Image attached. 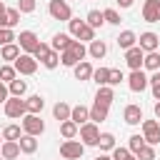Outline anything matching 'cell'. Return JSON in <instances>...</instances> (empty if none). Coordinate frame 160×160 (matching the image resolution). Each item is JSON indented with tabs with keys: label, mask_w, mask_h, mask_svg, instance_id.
<instances>
[{
	"label": "cell",
	"mask_w": 160,
	"mask_h": 160,
	"mask_svg": "<svg viewBox=\"0 0 160 160\" xmlns=\"http://www.w3.org/2000/svg\"><path fill=\"white\" fill-rule=\"evenodd\" d=\"M48 12H50V18H55V20H65V22L72 20V10H70V5H68L65 0H50V2H48Z\"/></svg>",
	"instance_id": "1"
},
{
	"label": "cell",
	"mask_w": 160,
	"mask_h": 160,
	"mask_svg": "<svg viewBox=\"0 0 160 160\" xmlns=\"http://www.w3.org/2000/svg\"><path fill=\"white\" fill-rule=\"evenodd\" d=\"M5 115H8V118H18V120H22V118L28 115V105H25V100L10 95L8 102H5Z\"/></svg>",
	"instance_id": "2"
},
{
	"label": "cell",
	"mask_w": 160,
	"mask_h": 160,
	"mask_svg": "<svg viewBox=\"0 0 160 160\" xmlns=\"http://www.w3.org/2000/svg\"><path fill=\"white\" fill-rule=\"evenodd\" d=\"M82 152H85V145H82L80 140H65V142L60 145V155H62L65 160H80Z\"/></svg>",
	"instance_id": "3"
},
{
	"label": "cell",
	"mask_w": 160,
	"mask_h": 160,
	"mask_svg": "<svg viewBox=\"0 0 160 160\" xmlns=\"http://www.w3.org/2000/svg\"><path fill=\"white\" fill-rule=\"evenodd\" d=\"M22 132H25V135H35V138L42 135V132H45V122L40 120V115H30V112H28V115L22 118Z\"/></svg>",
	"instance_id": "4"
},
{
	"label": "cell",
	"mask_w": 160,
	"mask_h": 160,
	"mask_svg": "<svg viewBox=\"0 0 160 160\" xmlns=\"http://www.w3.org/2000/svg\"><path fill=\"white\" fill-rule=\"evenodd\" d=\"M78 135H80V142H82L85 148H88V145H98V140H100V130H98L95 122H85V125H80Z\"/></svg>",
	"instance_id": "5"
},
{
	"label": "cell",
	"mask_w": 160,
	"mask_h": 160,
	"mask_svg": "<svg viewBox=\"0 0 160 160\" xmlns=\"http://www.w3.org/2000/svg\"><path fill=\"white\" fill-rule=\"evenodd\" d=\"M18 45H20V50H22V52H28V55H32V52L38 50V45H40V40H38V35H35L32 30H22V32L18 35Z\"/></svg>",
	"instance_id": "6"
},
{
	"label": "cell",
	"mask_w": 160,
	"mask_h": 160,
	"mask_svg": "<svg viewBox=\"0 0 160 160\" xmlns=\"http://www.w3.org/2000/svg\"><path fill=\"white\" fill-rule=\"evenodd\" d=\"M142 138L148 145H158L160 142V122L158 120H142Z\"/></svg>",
	"instance_id": "7"
},
{
	"label": "cell",
	"mask_w": 160,
	"mask_h": 160,
	"mask_svg": "<svg viewBox=\"0 0 160 160\" xmlns=\"http://www.w3.org/2000/svg\"><path fill=\"white\" fill-rule=\"evenodd\" d=\"M12 65H15V70H18L20 75H32V72L38 70V60H35L32 55H28V52H20V58H18Z\"/></svg>",
	"instance_id": "8"
},
{
	"label": "cell",
	"mask_w": 160,
	"mask_h": 160,
	"mask_svg": "<svg viewBox=\"0 0 160 160\" xmlns=\"http://www.w3.org/2000/svg\"><path fill=\"white\" fill-rule=\"evenodd\" d=\"M148 85H150V78H148L142 70H130V75H128V88H130L132 92H142Z\"/></svg>",
	"instance_id": "9"
},
{
	"label": "cell",
	"mask_w": 160,
	"mask_h": 160,
	"mask_svg": "<svg viewBox=\"0 0 160 160\" xmlns=\"http://www.w3.org/2000/svg\"><path fill=\"white\" fill-rule=\"evenodd\" d=\"M158 45H160V35H158V32H152V30L140 32V38H138V48H142V52H155Z\"/></svg>",
	"instance_id": "10"
},
{
	"label": "cell",
	"mask_w": 160,
	"mask_h": 160,
	"mask_svg": "<svg viewBox=\"0 0 160 160\" xmlns=\"http://www.w3.org/2000/svg\"><path fill=\"white\" fill-rule=\"evenodd\" d=\"M142 60H145V52H142V48H130V50H125V62H128V68L130 70H142Z\"/></svg>",
	"instance_id": "11"
},
{
	"label": "cell",
	"mask_w": 160,
	"mask_h": 160,
	"mask_svg": "<svg viewBox=\"0 0 160 160\" xmlns=\"http://www.w3.org/2000/svg\"><path fill=\"white\" fill-rule=\"evenodd\" d=\"M142 20L145 22H160V0H145V5H142Z\"/></svg>",
	"instance_id": "12"
},
{
	"label": "cell",
	"mask_w": 160,
	"mask_h": 160,
	"mask_svg": "<svg viewBox=\"0 0 160 160\" xmlns=\"http://www.w3.org/2000/svg\"><path fill=\"white\" fill-rule=\"evenodd\" d=\"M122 120L128 122V125H142V108L140 105H128L125 108V112H122Z\"/></svg>",
	"instance_id": "13"
},
{
	"label": "cell",
	"mask_w": 160,
	"mask_h": 160,
	"mask_svg": "<svg viewBox=\"0 0 160 160\" xmlns=\"http://www.w3.org/2000/svg\"><path fill=\"white\" fill-rule=\"evenodd\" d=\"M115 40H118V48H120V50H130V48L138 45V35H135L132 30H122Z\"/></svg>",
	"instance_id": "14"
},
{
	"label": "cell",
	"mask_w": 160,
	"mask_h": 160,
	"mask_svg": "<svg viewBox=\"0 0 160 160\" xmlns=\"http://www.w3.org/2000/svg\"><path fill=\"white\" fill-rule=\"evenodd\" d=\"M88 55H90V58H95V60H102V58L108 55V42L95 38V40L88 45Z\"/></svg>",
	"instance_id": "15"
},
{
	"label": "cell",
	"mask_w": 160,
	"mask_h": 160,
	"mask_svg": "<svg viewBox=\"0 0 160 160\" xmlns=\"http://www.w3.org/2000/svg\"><path fill=\"white\" fill-rule=\"evenodd\" d=\"M112 100H115V92H112V88H110V85L98 88V92H95V102H98V105L110 108V105H112Z\"/></svg>",
	"instance_id": "16"
},
{
	"label": "cell",
	"mask_w": 160,
	"mask_h": 160,
	"mask_svg": "<svg viewBox=\"0 0 160 160\" xmlns=\"http://www.w3.org/2000/svg\"><path fill=\"white\" fill-rule=\"evenodd\" d=\"M70 120H72L78 128L85 125V122H90V108H85V105H75L72 112H70Z\"/></svg>",
	"instance_id": "17"
},
{
	"label": "cell",
	"mask_w": 160,
	"mask_h": 160,
	"mask_svg": "<svg viewBox=\"0 0 160 160\" xmlns=\"http://www.w3.org/2000/svg\"><path fill=\"white\" fill-rule=\"evenodd\" d=\"M20 152H22V150H20V142H15V140H5V142L0 145V155H2L5 160H15Z\"/></svg>",
	"instance_id": "18"
},
{
	"label": "cell",
	"mask_w": 160,
	"mask_h": 160,
	"mask_svg": "<svg viewBox=\"0 0 160 160\" xmlns=\"http://www.w3.org/2000/svg\"><path fill=\"white\" fill-rule=\"evenodd\" d=\"M70 42H72V35H68V32H55L52 35V50L55 52H65L70 48Z\"/></svg>",
	"instance_id": "19"
},
{
	"label": "cell",
	"mask_w": 160,
	"mask_h": 160,
	"mask_svg": "<svg viewBox=\"0 0 160 160\" xmlns=\"http://www.w3.org/2000/svg\"><path fill=\"white\" fill-rule=\"evenodd\" d=\"M72 75H75V80H92V65L88 60H82L72 68Z\"/></svg>",
	"instance_id": "20"
},
{
	"label": "cell",
	"mask_w": 160,
	"mask_h": 160,
	"mask_svg": "<svg viewBox=\"0 0 160 160\" xmlns=\"http://www.w3.org/2000/svg\"><path fill=\"white\" fill-rule=\"evenodd\" d=\"M70 112H72V108L68 105V102H55L52 105V118L58 120V122H65V120H70Z\"/></svg>",
	"instance_id": "21"
},
{
	"label": "cell",
	"mask_w": 160,
	"mask_h": 160,
	"mask_svg": "<svg viewBox=\"0 0 160 160\" xmlns=\"http://www.w3.org/2000/svg\"><path fill=\"white\" fill-rule=\"evenodd\" d=\"M25 105H28V112L30 115H40L42 108H45V100H42V95H30L25 100Z\"/></svg>",
	"instance_id": "22"
},
{
	"label": "cell",
	"mask_w": 160,
	"mask_h": 160,
	"mask_svg": "<svg viewBox=\"0 0 160 160\" xmlns=\"http://www.w3.org/2000/svg\"><path fill=\"white\" fill-rule=\"evenodd\" d=\"M0 58H2V60H12V62H15V60L20 58V45H18V42L2 45V48H0Z\"/></svg>",
	"instance_id": "23"
},
{
	"label": "cell",
	"mask_w": 160,
	"mask_h": 160,
	"mask_svg": "<svg viewBox=\"0 0 160 160\" xmlns=\"http://www.w3.org/2000/svg\"><path fill=\"white\" fill-rule=\"evenodd\" d=\"M68 52H70L78 62H82V60H85V55H88V48H85L80 40H72V42H70V48H68Z\"/></svg>",
	"instance_id": "24"
},
{
	"label": "cell",
	"mask_w": 160,
	"mask_h": 160,
	"mask_svg": "<svg viewBox=\"0 0 160 160\" xmlns=\"http://www.w3.org/2000/svg\"><path fill=\"white\" fill-rule=\"evenodd\" d=\"M108 110H110V108H105V105H98V102H95V105L90 108V122H95V125H98V122L108 120Z\"/></svg>",
	"instance_id": "25"
},
{
	"label": "cell",
	"mask_w": 160,
	"mask_h": 160,
	"mask_svg": "<svg viewBox=\"0 0 160 160\" xmlns=\"http://www.w3.org/2000/svg\"><path fill=\"white\" fill-rule=\"evenodd\" d=\"M18 142H20V150H22L25 155H32V152L38 150V140H35V135H22Z\"/></svg>",
	"instance_id": "26"
},
{
	"label": "cell",
	"mask_w": 160,
	"mask_h": 160,
	"mask_svg": "<svg viewBox=\"0 0 160 160\" xmlns=\"http://www.w3.org/2000/svg\"><path fill=\"white\" fill-rule=\"evenodd\" d=\"M8 90H10V95H12V98H22V95L28 92V82H25V80H20V78H15V80L8 85Z\"/></svg>",
	"instance_id": "27"
},
{
	"label": "cell",
	"mask_w": 160,
	"mask_h": 160,
	"mask_svg": "<svg viewBox=\"0 0 160 160\" xmlns=\"http://www.w3.org/2000/svg\"><path fill=\"white\" fill-rule=\"evenodd\" d=\"M22 135H25V132H22V130H20V125H15V122H10V125H5V128H2V138H5V140H15V142H18Z\"/></svg>",
	"instance_id": "28"
},
{
	"label": "cell",
	"mask_w": 160,
	"mask_h": 160,
	"mask_svg": "<svg viewBox=\"0 0 160 160\" xmlns=\"http://www.w3.org/2000/svg\"><path fill=\"white\" fill-rule=\"evenodd\" d=\"M98 148H100L102 152H108V150H115V148H118V145H115V135H112V132H100Z\"/></svg>",
	"instance_id": "29"
},
{
	"label": "cell",
	"mask_w": 160,
	"mask_h": 160,
	"mask_svg": "<svg viewBox=\"0 0 160 160\" xmlns=\"http://www.w3.org/2000/svg\"><path fill=\"white\" fill-rule=\"evenodd\" d=\"M142 68L145 70H160V52L155 50V52H145V60H142Z\"/></svg>",
	"instance_id": "30"
},
{
	"label": "cell",
	"mask_w": 160,
	"mask_h": 160,
	"mask_svg": "<svg viewBox=\"0 0 160 160\" xmlns=\"http://www.w3.org/2000/svg\"><path fill=\"white\" fill-rule=\"evenodd\" d=\"M78 130H80V128H78L72 120H65V122H60V135H62L65 140H72V138L78 135Z\"/></svg>",
	"instance_id": "31"
},
{
	"label": "cell",
	"mask_w": 160,
	"mask_h": 160,
	"mask_svg": "<svg viewBox=\"0 0 160 160\" xmlns=\"http://www.w3.org/2000/svg\"><path fill=\"white\" fill-rule=\"evenodd\" d=\"M15 78H18V70H15V65H0V82L10 85Z\"/></svg>",
	"instance_id": "32"
},
{
	"label": "cell",
	"mask_w": 160,
	"mask_h": 160,
	"mask_svg": "<svg viewBox=\"0 0 160 160\" xmlns=\"http://www.w3.org/2000/svg\"><path fill=\"white\" fill-rule=\"evenodd\" d=\"M85 22H88L92 30H98V28H102L105 18H102V12H100V10H90V12H88V18H85Z\"/></svg>",
	"instance_id": "33"
},
{
	"label": "cell",
	"mask_w": 160,
	"mask_h": 160,
	"mask_svg": "<svg viewBox=\"0 0 160 160\" xmlns=\"http://www.w3.org/2000/svg\"><path fill=\"white\" fill-rule=\"evenodd\" d=\"M92 80L98 82V88L108 85V80H110V68H98V70H92Z\"/></svg>",
	"instance_id": "34"
},
{
	"label": "cell",
	"mask_w": 160,
	"mask_h": 160,
	"mask_svg": "<svg viewBox=\"0 0 160 160\" xmlns=\"http://www.w3.org/2000/svg\"><path fill=\"white\" fill-rule=\"evenodd\" d=\"M148 142H145V138L142 135H130V142H128V150L132 152V155H138L142 148H145Z\"/></svg>",
	"instance_id": "35"
},
{
	"label": "cell",
	"mask_w": 160,
	"mask_h": 160,
	"mask_svg": "<svg viewBox=\"0 0 160 160\" xmlns=\"http://www.w3.org/2000/svg\"><path fill=\"white\" fill-rule=\"evenodd\" d=\"M18 40V35L10 30V28H0V48L2 45H10V42H15Z\"/></svg>",
	"instance_id": "36"
},
{
	"label": "cell",
	"mask_w": 160,
	"mask_h": 160,
	"mask_svg": "<svg viewBox=\"0 0 160 160\" xmlns=\"http://www.w3.org/2000/svg\"><path fill=\"white\" fill-rule=\"evenodd\" d=\"M110 158H112V160H138V158H135V155H132L128 148H115Z\"/></svg>",
	"instance_id": "37"
},
{
	"label": "cell",
	"mask_w": 160,
	"mask_h": 160,
	"mask_svg": "<svg viewBox=\"0 0 160 160\" xmlns=\"http://www.w3.org/2000/svg\"><path fill=\"white\" fill-rule=\"evenodd\" d=\"M102 18H105V22H110V25H120V12H118L115 8L102 10Z\"/></svg>",
	"instance_id": "38"
},
{
	"label": "cell",
	"mask_w": 160,
	"mask_h": 160,
	"mask_svg": "<svg viewBox=\"0 0 160 160\" xmlns=\"http://www.w3.org/2000/svg\"><path fill=\"white\" fill-rule=\"evenodd\" d=\"M42 65L48 68V70H55L58 65H60V52H55V50H50V55L42 60Z\"/></svg>",
	"instance_id": "39"
},
{
	"label": "cell",
	"mask_w": 160,
	"mask_h": 160,
	"mask_svg": "<svg viewBox=\"0 0 160 160\" xmlns=\"http://www.w3.org/2000/svg\"><path fill=\"white\" fill-rule=\"evenodd\" d=\"M150 88H152V98L160 100V70H155L150 75Z\"/></svg>",
	"instance_id": "40"
},
{
	"label": "cell",
	"mask_w": 160,
	"mask_h": 160,
	"mask_svg": "<svg viewBox=\"0 0 160 160\" xmlns=\"http://www.w3.org/2000/svg\"><path fill=\"white\" fill-rule=\"evenodd\" d=\"M50 50H52V48H50V45H48V42H40V45H38V50H35V52H32V58H35V60H40V62H42V60H45V58H48V55H50Z\"/></svg>",
	"instance_id": "41"
},
{
	"label": "cell",
	"mask_w": 160,
	"mask_h": 160,
	"mask_svg": "<svg viewBox=\"0 0 160 160\" xmlns=\"http://www.w3.org/2000/svg\"><path fill=\"white\" fill-rule=\"evenodd\" d=\"M5 15H8V25H10V30H12V28L20 22V10H18V8H8Z\"/></svg>",
	"instance_id": "42"
},
{
	"label": "cell",
	"mask_w": 160,
	"mask_h": 160,
	"mask_svg": "<svg viewBox=\"0 0 160 160\" xmlns=\"http://www.w3.org/2000/svg\"><path fill=\"white\" fill-rule=\"evenodd\" d=\"M78 40H80V42H92V40H95V30L85 22V28H82V32L78 35Z\"/></svg>",
	"instance_id": "43"
},
{
	"label": "cell",
	"mask_w": 160,
	"mask_h": 160,
	"mask_svg": "<svg viewBox=\"0 0 160 160\" xmlns=\"http://www.w3.org/2000/svg\"><path fill=\"white\" fill-rule=\"evenodd\" d=\"M135 158H138V160H155V148H152V145H145Z\"/></svg>",
	"instance_id": "44"
},
{
	"label": "cell",
	"mask_w": 160,
	"mask_h": 160,
	"mask_svg": "<svg viewBox=\"0 0 160 160\" xmlns=\"http://www.w3.org/2000/svg\"><path fill=\"white\" fill-rule=\"evenodd\" d=\"M18 10L22 12H35V0H18Z\"/></svg>",
	"instance_id": "45"
},
{
	"label": "cell",
	"mask_w": 160,
	"mask_h": 160,
	"mask_svg": "<svg viewBox=\"0 0 160 160\" xmlns=\"http://www.w3.org/2000/svg\"><path fill=\"white\" fill-rule=\"evenodd\" d=\"M125 80V75H122V70H110V80H108V85L112 88V85H120Z\"/></svg>",
	"instance_id": "46"
},
{
	"label": "cell",
	"mask_w": 160,
	"mask_h": 160,
	"mask_svg": "<svg viewBox=\"0 0 160 160\" xmlns=\"http://www.w3.org/2000/svg\"><path fill=\"white\" fill-rule=\"evenodd\" d=\"M60 62H62L65 68H75V65H78V60H75L68 50H65V52H60Z\"/></svg>",
	"instance_id": "47"
},
{
	"label": "cell",
	"mask_w": 160,
	"mask_h": 160,
	"mask_svg": "<svg viewBox=\"0 0 160 160\" xmlns=\"http://www.w3.org/2000/svg\"><path fill=\"white\" fill-rule=\"evenodd\" d=\"M8 98H10V90H8V85H5V82H0V102L5 105V102H8Z\"/></svg>",
	"instance_id": "48"
},
{
	"label": "cell",
	"mask_w": 160,
	"mask_h": 160,
	"mask_svg": "<svg viewBox=\"0 0 160 160\" xmlns=\"http://www.w3.org/2000/svg\"><path fill=\"white\" fill-rule=\"evenodd\" d=\"M152 112H155V118H158V120H160V100H158V102H155V108H152Z\"/></svg>",
	"instance_id": "49"
},
{
	"label": "cell",
	"mask_w": 160,
	"mask_h": 160,
	"mask_svg": "<svg viewBox=\"0 0 160 160\" xmlns=\"http://www.w3.org/2000/svg\"><path fill=\"white\" fill-rule=\"evenodd\" d=\"M118 5H120V8H130V5H132V0H118Z\"/></svg>",
	"instance_id": "50"
},
{
	"label": "cell",
	"mask_w": 160,
	"mask_h": 160,
	"mask_svg": "<svg viewBox=\"0 0 160 160\" xmlns=\"http://www.w3.org/2000/svg\"><path fill=\"white\" fill-rule=\"evenodd\" d=\"M95 160H112V158H110V155H105V152H100V155H98Z\"/></svg>",
	"instance_id": "51"
},
{
	"label": "cell",
	"mask_w": 160,
	"mask_h": 160,
	"mask_svg": "<svg viewBox=\"0 0 160 160\" xmlns=\"http://www.w3.org/2000/svg\"><path fill=\"white\" fill-rule=\"evenodd\" d=\"M5 10H8V8H5V2H2V0H0V15H2V12H5Z\"/></svg>",
	"instance_id": "52"
},
{
	"label": "cell",
	"mask_w": 160,
	"mask_h": 160,
	"mask_svg": "<svg viewBox=\"0 0 160 160\" xmlns=\"http://www.w3.org/2000/svg\"><path fill=\"white\" fill-rule=\"evenodd\" d=\"M2 142H5V138H2V132H0V145H2Z\"/></svg>",
	"instance_id": "53"
},
{
	"label": "cell",
	"mask_w": 160,
	"mask_h": 160,
	"mask_svg": "<svg viewBox=\"0 0 160 160\" xmlns=\"http://www.w3.org/2000/svg\"><path fill=\"white\" fill-rule=\"evenodd\" d=\"M0 160H5V158H2V155H0Z\"/></svg>",
	"instance_id": "54"
}]
</instances>
